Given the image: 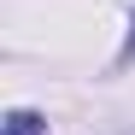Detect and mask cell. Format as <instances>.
<instances>
[{
	"instance_id": "cell-2",
	"label": "cell",
	"mask_w": 135,
	"mask_h": 135,
	"mask_svg": "<svg viewBox=\"0 0 135 135\" xmlns=\"http://www.w3.org/2000/svg\"><path fill=\"white\" fill-rule=\"evenodd\" d=\"M123 65H135V12H129V41H123V53H118Z\"/></svg>"
},
{
	"instance_id": "cell-1",
	"label": "cell",
	"mask_w": 135,
	"mask_h": 135,
	"mask_svg": "<svg viewBox=\"0 0 135 135\" xmlns=\"http://www.w3.org/2000/svg\"><path fill=\"white\" fill-rule=\"evenodd\" d=\"M0 135H47V118H41V112H30V106H18V112H6Z\"/></svg>"
}]
</instances>
